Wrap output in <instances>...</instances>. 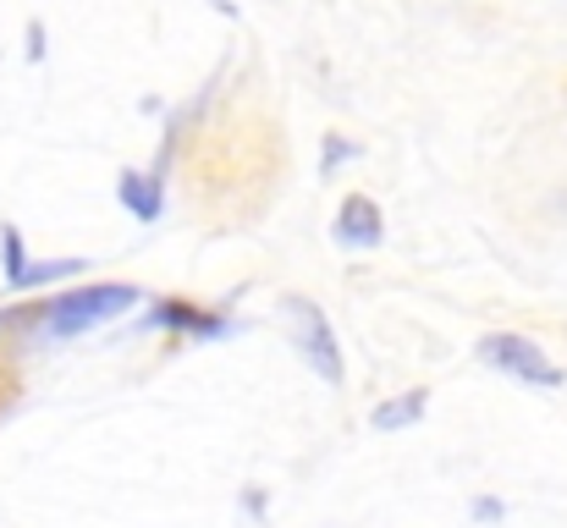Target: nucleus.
I'll return each instance as SVG.
<instances>
[{"instance_id": "obj_1", "label": "nucleus", "mask_w": 567, "mask_h": 528, "mask_svg": "<svg viewBox=\"0 0 567 528\" xmlns=\"http://www.w3.org/2000/svg\"><path fill=\"white\" fill-rule=\"evenodd\" d=\"M138 298H144V292H138L133 281L72 287V292H61V298L39 303V320H44V337L66 342V337H83V331H94V325H105V320H116V314L138 309Z\"/></svg>"}, {"instance_id": "obj_2", "label": "nucleus", "mask_w": 567, "mask_h": 528, "mask_svg": "<svg viewBox=\"0 0 567 528\" xmlns=\"http://www.w3.org/2000/svg\"><path fill=\"white\" fill-rule=\"evenodd\" d=\"M287 325H292V348L309 358V369H315L320 380L342 385L348 369H342V348H337V331H331L326 309L309 303V298H287Z\"/></svg>"}, {"instance_id": "obj_3", "label": "nucleus", "mask_w": 567, "mask_h": 528, "mask_svg": "<svg viewBox=\"0 0 567 528\" xmlns=\"http://www.w3.org/2000/svg\"><path fill=\"white\" fill-rule=\"evenodd\" d=\"M480 358H485L491 369H502V374L524 380V385H540V391H557V385L567 380L563 369L535 348L529 337H513V331H491V337L480 342Z\"/></svg>"}, {"instance_id": "obj_4", "label": "nucleus", "mask_w": 567, "mask_h": 528, "mask_svg": "<svg viewBox=\"0 0 567 528\" xmlns=\"http://www.w3.org/2000/svg\"><path fill=\"white\" fill-rule=\"evenodd\" d=\"M337 242L342 248H353V253H364V248H380V237H385V220H380V204L370 193H348L342 198V209H337Z\"/></svg>"}, {"instance_id": "obj_5", "label": "nucleus", "mask_w": 567, "mask_h": 528, "mask_svg": "<svg viewBox=\"0 0 567 528\" xmlns=\"http://www.w3.org/2000/svg\"><path fill=\"white\" fill-rule=\"evenodd\" d=\"M144 325H150V331H188V337H226V331H231L220 314H209V309H198V303H183V298H161Z\"/></svg>"}, {"instance_id": "obj_6", "label": "nucleus", "mask_w": 567, "mask_h": 528, "mask_svg": "<svg viewBox=\"0 0 567 528\" xmlns=\"http://www.w3.org/2000/svg\"><path fill=\"white\" fill-rule=\"evenodd\" d=\"M116 198L133 209V220H144V226H155L161 215H166V182L155 172H122L116 176Z\"/></svg>"}, {"instance_id": "obj_7", "label": "nucleus", "mask_w": 567, "mask_h": 528, "mask_svg": "<svg viewBox=\"0 0 567 528\" xmlns=\"http://www.w3.org/2000/svg\"><path fill=\"white\" fill-rule=\"evenodd\" d=\"M413 418H424V391H402L396 402H380L375 413H370L375 429H408Z\"/></svg>"}, {"instance_id": "obj_8", "label": "nucleus", "mask_w": 567, "mask_h": 528, "mask_svg": "<svg viewBox=\"0 0 567 528\" xmlns=\"http://www.w3.org/2000/svg\"><path fill=\"white\" fill-rule=\"evenodd\" d=\"M89 270V259H44V265H28L22 270V287L33 292V287H50V281H72V276H83ZM17 287V292H22Z\"/></svg>"}, {"instance_id": "obj_9", "label": "nucleus", "mask_w": 567, "mask_h": 528, "mask_svg": "<svg viewBox=\"0 0 567 528\" xmlns=\"http://www.w3.org/2000/svg\"><path fill=\"white\" fill-rule=\"evenodd\" d=\"M0 259H6V287H22V270H28V253H22V231L6 220L0 226Z\"/></svg>"}, {"instance_id": "obj_10", "label": "nucleus", "mask_w": 567, "mask_h": 528, "mask_svg": "<svg viewBox=\"0 0 567 528\" xmlns=\"http://www.w3.org/2000/svg\"><path fill=\"white\" fill-rule=\"evenodd\" d=\"M353 155H359V149H353L348 138H337V133H331V138H326V149H320V172L331 176L337 166H342V161H353Z\"/></svg>"}, {"instance_id": "obj_11", "label": "nucleus", "mask_w": 567, "mask_h": 528, "mask_svg": "<svg viewBox=\"0 0 567 528\" xmlns=\"http://www.w3.org/2000/svg\"><path fill=\"white\" fill-rule=\"evenodd\" d=\"M28 61H44V22H28Z\"/></svg>"}, {"instance_id": "obj_12", "label": "nucleus", "mask_w": 567, "mask_h": 528, "mask_svg": "<svg viewBox=\"0 0 567 528\" xmlns=\"http://www.w3.org/2000/svg\"><path fill=\"white\" fill-rule=\"evenodd\" d=\"M474 513H480V518H485V524H496V518H502V501H480V507H474Z\"/></svg>"}]
</instances>
